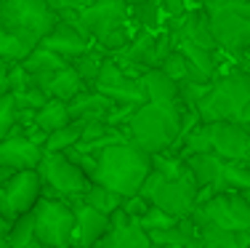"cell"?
<instances>
[{
	"instance_id": "cell-1",
	"label": "cell",
	"mask_w": 250,
	"mask_h": 248,
	"mask_svg": "<svg viewBox=\"0 0 250 248\" xmlns=\"http://www.w3.org/2000/svg\"><path fill=\"white\" fill-rule=\"evenodd\" d=\"M149 171H152V155L144 152L139 144H133L130 139H125L96 152L93 181L128 198V195H136L141 190Z\"/></svg>"
},
{
	"instance_id": "cell-2",
	"label": "cell",
	"mask_w": 250,
	"mask_h": 248,
	"mask_svg": "<svg viewBox=\"0 0 250 248\" xmlns=\"http://www.w3.org/2000/svg\"><path fill=\"white\" fill-rule=\"evenodd\" d=\"M75 24L106 56L123 51L136 32L130 22V5L125 0H93L75 16Z\"/></svg>"
},
{
	"instance_id": "cell-3",
	"label": "cell",
	"mask_w": 250,
	"mask_h": 248,
	"mask_svg": "<svg viewBox=\"0 0 250 248\" xmlns=\"http://www.w3.org/2000/svg\"><path fill=\"white\" fill-rule=\"evenodd\" d=\"M181 112L184 104H157V102L139 104L136 112L130 115V120L125 123L128 139L149 155L168 152L176 144L178 131H181Z\"/></svg>"
},
{
	"instance_id": "cell-4",
	"label": "cell",
	"mask_w": 250,
	"mask_h": 248,
	"mask_svg": "<svg viewBox=\"0 0 250 248\" xmlns=\"http://www.w3.org/2000/svg\"><path fill=\"white\" fill-rule=\"evenodd\" d=\"M197 112L205 123L240 120L250 126V72L237 67L231 72H224L221 78L216 75Z\"/></svg>"
},
{
	"instance_id": "cell-5",
	"label": "cell",
	"mask_w": 250,
	"mask_h": 248,
	"mask_svg": "<svg viewBox=\"0 0 250 248\" xmlns=\"http://www.w3.org/2000/svg\"><path fill=\"white\" fill-rule=\"evenodd\" d=\"M218 51L242 59L250 48V0H205Z\"/></svg>"
},
{
	"instance_id": "cell-6",
	"label": "cell",
	"mask_w": 250,
	"mask_h": 248,
	"mask_svg": "<svg viewBox=\"0 0 250 248\" xmlns=\"http://www.w3.org/2000/svg\"><path fill=\"white\" fill-rule=\"evenodd\" d=\"M197 181H194L192 171H187L178 179H168L160 171H149V176L144 179L139 195H144L152 205L168 211L176 219H184V216H192V211L197 208Z\"/></svg>"
},
{
	"instance_id": "cell-7",
	"label": "cell",
	"mask_w": 250,
	"mask_h": 248,
	"mask_svg": "<svg viewBox=\"0 0 250 248\" xmlns=\"http://www.w3.org/2000/svg\"><path fill=\"white\" fill-rule=\"evenodd\" d=\"M59 14L48 0H0V24L38 45L53 29Z\"/></svg>"
},
{
	"instance_id": "cell-8",
	"label": "cell",
	"mask_w": 250,
	"mask_h": 248,
	"mask_svg": "<svg viewBox=\"0 0 250 248\" xmlns=\"http://www.w3.org/2000/svg\"><path fill=\"white\" fill-rule=\"evenodd\" d=\"M35 238L45 248H72L75 240V208L64 198L40 195L32 208Z\"/></svg>"
},
{
	"instance_id": "cell-9",
	"label": "cell",
	"mask_w": 250,
	"mask_h": 248,
	"mask_svg": "<svg viewBox=\"0 0 250 248\" xmlns=\"http://www.w3.org/2000/svg\"><path fill=\"white\" fill-rule=\"evenodd\" d=\"M38 174L43 179V195L51 198H64V200H75L83 198L85 190L91 187V176L83 168L69 160L67 152H43L38 165Z\"/></svg>"
},
{
	"instance_id": "cell-10",
	"label": "cell",
	"mask_w": 250,
	"mask_h": 248,
	"mask_svg": "<svg viewBox=\"0 0 250 248\" xmlns=\"http://www.w3.org/2000/svg\"><path fill=\"white\" fill-rule=\"evenodd\" d=\"M40 195H43V179L38 168L14 171L0 187V214L8 222H16L21 214H29L35 208Z\"/></svg>"
},
{
	"instance_id": "cell-11",
	"label": "cell",
	"mask_w": 250,
	"mask_h": 248,
	"mask_svg": "<svg viewBox=\"0 0 250 248\" xmlns=\"http://www.w3.org/2000/svg\"><path fill=\"white\" fill-rule=\"evenodd\" d=\"M192 219H202L226 229H250V203L242 192L226 190L213 195L192 211Z\"/></svg>"
},
{
	"instance_id": "cell-12",
	"label": "cell",
	"mask_w": 250,
	"mask_h": 248,
	"mask_svg": "<svg viewBox=\"0 0 250 248\" xmlns=\"http://www.w3.org/2000/svg\"><path fill=\"white\" fill-rule=\"evenodd\" d=\"M93 88L101 91L104 96H109L112 102H123V104H144L146 102L141 75H130L115 56H104Z\"/></svg>"
},
{
	"instance_id": "cell-13",
	"label": "cell",
	"mask_w": 250,
	"mask_h": 248,
	"mask_svg": "<svg viewBox=\"0 0 250 248\" xmlns=\"http://www.w3.org/2000/svg\"><path fill=\"white\" fill-rule=\"evenodd\" d=\"M213 152L221 160H248L250 126L240 120H213L210 123Z\"/></svg>"
},
{
	"instance_id": "cell-14",
	"label": "cell",
	"mask_w": 250,
	"mask_h": 248,
	"mask_svg": "<svg viewBox=\"0 0 250 248\" xmlns=\"http://www.w3.org/2000/svg\"><path fill=\"white\" fill-rule=\"evenodd\" d=\"M96 248H152V240L136 216L117 208L109 216V229L104 232Z\"/></svg>"
},
{
	"instance_id": "cell-15",
	"label": "cell",
	"mask_w": 250,
	"mask_h": 248,
	"mask_svg": "<svg viewBox=\"0 0 250 248\" xmlns=\"http://www.w3.org/2000/svg\"><path fill=\"white\" fill-rule=\"evenodd\" d=\"M117 62L128 69L130 75H144L146 69L160 67V56H157V32L152 29H136L130 43L123 51L112 54Z\"/></svg>"
},
{
	"instance_id": "cell-16",
	"label": "cell",
	"mask_w": 250,
	"mask_h": 248,
	"mask_svg": "<svg viewBox=\"0 0 250 248\" xmlns=\"http://www.w3.org/2000/svg\"><path fill=\"white\" fill-rule=\"evenodd\" d=\"M75 208V240L72 248H96L99 240L104 238V232L109 229V216L101 211L91 208L88 203H83L80 198L69 200Z\"/></svg>"
},
{
	"instance_id": "cell-17",
	"label": "cell",
	"mask_w": 250,
	"mask_h": 248,
	"mask_svg": "<svg viewBox=\"0 0 250 248\" xmlns=\"http://www.w3.org/2000/svg\"><path fill=\"white\" fill-rule=\"evenodd\" d=\"M40 45H45V48H51L53 54H59L62 59H75L80 54H85L88 48L93 45V40L88 38L85 32H83L80 27L75 24V22H67V19H59L53 29L48 35H45L43 40H40Z\"/></svg>"
},
{
	"instance_id": "cell-18",
	"label": "cell",
	"mask_w": 250,
	"mask_h": 248,
	"mask_svg": "<svg viewBox=\"0 0 250 248\" xmlns=\"http://www.w3.org/2000/svg\"><path fill=\"white\" fill-rule=\"evenodd\" d=\"M43 152H45L43 147L35 144L32 139H27L24 134L11 131L5 139H0V165H5L11 171L38 168Z\"/></svg>"
},
{
	"instance_id": "cell-19",
	"label": "cell",
	"mask_w": 250,
	"mask_h": 248,
	"mask_svg": "<svg viewBox=\"0 0 250 248\" xmlns=\"http://www.w3.org/2000/svg\"><path fill=\"white\" fill-rule=\"evenodd\" d=\"M32 83L40 88V91H45L48 99H64V102H69V99L77 96L83 88H88L80 75L72 69L69 62L64 64V67H59V69H51V72L32 75Z\"/></svg>"
},
{
	"instance_id": "cell-20",
	"label": "cell",
	"mask_w": 250,
	"mask_h": 248,
	"mask_svg": "<svg viewBox=\"0 0 250 248\" xmlns=\"http://www.w3.org/2000/svg\"><path fill=\"white\" fill-rule=\"evenodd\" d=\"M202 248H250V229H226L218 224L192 219Z\"/></svg>"
},
{
	"instance_id": "cell-21",
	"label": "cell",
	"mask_w": 250,
	"mask_h": 248,
	"mask_svg": "<svg viewBox=\"0 0 250 248\" xmlns=\"http://www.w3.org/2000/svg\"><path fill=\"white\" fill-rule=\"evenodd\" d=\"M178 38L192 40V43H197V45H205V48L218 51L216 38H213V29H210V16H208L205 5H194V8H189L187 14L181 16Z\"/></svg>"
},
{
	"instance_id": "cell-22",
	"label": "cell",
	"mask_w": 250,
	"mask_h": 248,
	"mask_svg": "<svg viewBox=\"0 0 250 248\" xmlns=\"http://www.w3.org/2000/svg\"><path fill=\"white\" fill-rule=\"evenodd\" d=\"M112 107V99L96 91L93 86L83 88L77 96L69 99V115L72 120H104Z\"/></svg>"
},
{
	"instance_id": "cell-23",
	"label": "cell",
	"mask_w": 250,
	"mask_h": 248,
	"mask_svg": "<svg viewBox=\"0 0 250 248\" xmlns=\"http://www.w3.org/2000/svg\"><path fill=\"white\" fill-rule=\"evenodd\" d=\"M146 91V102H157V104H181L178 99V80H173L168 72H163L160 67H152L141 75Z\"/></svg>"
},
{
	"instance_id": "cell-24",
	"label": "cell",
	"mask_w": 250,
	"mask_h": 248,
	"mask_svg": "<svg viewBox=\"0 0 250 248\" xmlns=\"http://www.w3.org/2000/svg\"><path fill=\"white\" fill-rule=\"evenodd\" d=\"M187 168L192 171L197 187H208V184H218L224 174V160L216 155V152H197V155L184 158Z\"/></svg>"
},
{
	"instance_id": "cell-25",
	"label": "cell",
	"mask_w": 250,
	"mask_h": 248,
	"mask_svg": "<svg viewBox=\"0 0 250 248\" xmlns=\"http://www.w3.org/2000/svg\"><path fill=\"white\" fill-rule=\"evenodd\" d=\"M168 152H173V155H178V158H189V155H197V152H213L210 123L200 120L197 126H194L181 141H176Z\"/></svg>"
},
{
	"instance_id": "cell-26",
	"label": "cell",
	"mask_w": 250,
	"mask_h": 248,
	"mask_svg": "<svg viewBox=\"0 0 250 248\" xmlns=\"http://www.w3.org/2000/svg\"><path fill=\"white\" fill-rule=\"evenodd\" d=\"M69 120H72V115H69V102H64V99H48L43 107L35 112V126L43 128L45 134L67 126Z\"/></svg>"
},
{
	"instance_id": "cell-27",
	"label": "cell",
	"mask_w": 250,
	"mask_h": 248,
	"mask_svg": "<svg viewBox=\"0 0 250 248\" xmlns=\"http://www.w3.org/2000/svg\"><path fill=\"white\" fill-rule=\"evenodd\" d=\"M176 48L181 51V54L187 56L192 64H197L202 72H208L210 78H216V72H218V51L205 48V45H197V43L184 40V38L176 40Z\"/></svg>"
},
{
	"instance_id": "cell-28",
	"label": "cell",
	"mask_w": 250,
	"mask_h": 248,
	"mask_svg": "<svg viewBox=\"0 0 250 248\" xmlns=\"http://www.w3.org/2000/svg\"><path fill=\"white\" fill-rule=\"evenodd\" d=\"M83 203H88L91 208H96L101 211V214H106V216H112L117 208L123 205V195L120 192H115V190H109V187H104V184H96V181H91V187L85 190V195H83Z\"/></svg>"
},
{
	"instance_id": "cell-29",
	"label": "cell",
	"mask_w": 250,
	"mask_h": 248,
	"mask_svg": "<svg viewBox=\"0 0 250 248\" xmlns=\"http://www.w3.org/2000/svg\"><path fill=\"white\" fill-rule=\"evenodd\" d=\"M19 64L27 69L29 75H43V72H51V69L64 67V64H67V59H62L59 54H53L51 48H45V45L38 43L24 59H21Z\"/></svg>"
},
{
	"instance_id": "cell-30",
	"label": "cell",
	"mask_w": 250,
	"mask_h": 248,
	"mask_svg": "<svg viewBox=\"0 0 250 248\" xmlns=\"http://www.w3.org/2000/svg\"><path fill=\"white\" fill-rule=\"evenodd\" d=\"M83 126H85V120H69L67 126L51 131L48 139H45V144H43V150L45 152H67L69 147H75L77 141H80Z\"/></svg>"
},
{
	"instance_id": "cell-31",
	"label": "cell",
	"mask_w": 250,
	"mask_h": 248,
	"mask_svg": "<svg viewBox=\"0 0 250 248\" xmlns=\"http://www.w3.org/2000/svg\"><path fill=\"white\" fill-rule=\"evenodd\" d=\"M104 56H106V54L99 48V45H91L85 54L69 59V64H72V69L83 78V83H85V86H93V83H96V78H99V69H101Z\"/></svg>"
},
{
	"instance_id": "cell-32",
	"label": "cell",
	"mask_w": 250,
	"mask_h": 248,
	"mask_svg": "<svg viewBox=\"0 0 250 248\" xmlns=\"http://www.w3.org/2000/svg\"><path fill=\"white\" fill-rule=\"evenodd\" d=\"M221 181L226 184V190L234 192L250 190V158L248 160H224Z\"/></svg>"
},
{
	"instance_id": "cell-33",
	"label": "cell",
	"mask_w": 250,
	"mask_h": 248,
	"mask_svg": "<svg viewBox=\"0 0 250 248\" xmlns=\"http://www.w3.org/2000/svg\"><path fill=\"white\" fill-rule=\"evenodd\" d=\"M163 5L160 3H139L130 5V22H133L136 29H152L157 32L163 27Z\"/></svg>"
},
{
	"instance_id": "cell-34",
	"label": "cell",
	"mask_w": 250,
	"mask_h": 248,
	"mask_svg": "<svg viewBox=\"0 0 250 248\" xmlns=\"http://www.w3.org/2000/svg\"><path fill=\"white\" fill-rule=\"evenodd\" d=\"M32 48H35V43L19 38L16 32H11V29H5L0 24V56L3 59H8V62H21Z\"/></svg>"
},
{
	"instance_id": "cell-35",
	"label": "cell",
	"mask_w": 250,
	"mask_h": 248,
	"mask_svg": "<svg viewBox=\"0 0 250 248\" xmlns=\"http://www.w3.org/2000/svg\"><path fill=\"white\" fill-rule=\"evenodd\" d=\"M16 126V99L11 91H0V139H5Z\"/></svg>"
},
{
	"instance_id": "cell-36",
	"label": "cell",
	"mask_w": 250,
	"mask_h": 248,
	"mask_svg": "<svg viewBox=\"0 0 250 248\" xmlns=\"http://www.w3.org/2000/svg\"><path fill=\"white\" fill-rule=\"evenodd\" d=\"M208 88H210V83H208V86H202V83H189V80H184V83H178V99H181L184 107L197 110L200 102H202V96L208 93Z\"/></svg>"
},
{
	"instance_id": "cell-37",
	"label": "cell",
	"mask_w": 250,
	"mask_h": 248,
	"mask_svg": "<svg viewBox=\"0 0 250 248\" xmlns=\"http://www.w3.org/2000/svg\"><path fill=\"white\" fill-rule=\"evenodd\" d=\"M139 222H141V227L149 232V229H168V227H173L178 219H176V216H170L168 211L157 208V205H149V208H146V214L141 216Z\"/></svg>"
},
{
	"instance_id": "cell-38",
	"label": "cell",
	"mask_w": 250,
	"mask_h": 248,
	"mask_svg": "<svg viewBox=\"0 0 250 248\" xmlns=\"http://www.w3.org/2000/svg\"><path fill=\"white\" fill-rule=\"evenodd\" d=\"M14 99H16V110H32V112H38L45 102H48L45 91H40L38 86H29V88H24V91H16Z\"/></svg>"
},
{
	"instance_id": "cell-39",
	"label": "cell",
	"mask_w": 250,
	"mask_h": 248,
	"mask_svg": "<svg viewBox=\"0 0 250 248\" xmlns=\"http://www.w3.org/2000/svg\"><path fill=\"white\" fill-rule=\"evenodd\" d=\"M160 69H163V72H168L170 78L178 80V83L187 80V56H184L178 48H173L168 56L163 59V62H160Z\"/></svg>"
},
{
	"instance_id": "cell-40",
	"label": "cell",
	"mask_w": 250,
	"mask_h": 248,
	"mask_svg": "<svg viewBox=\"0 0 250 248\" xmlns=\"http://www.w3.org/2000/svg\"><path fill=\"white\" fill-rule=\"evenodd\" d=\"M67 155H69V160H72L77 168H83V171H85V174L93 179V171H96V155H91V152H83V150H77V147H69Z\"/></svg>"
},
{
	"instance_id": "cell-41",
	"label": "cell",
	"mask_w": 250,
	"mask_h": 248,
	"mask_svg": "<svg viewBox=\"0 0 250 248\" xmlns=\"http://www.w3.org/2000/svg\"><path fill=\"white\" fill-rule=\"evenodd\" d=\"M149 205H152V203L144 198V195L136 192V195H128V198L123 200L120 208L125 211V214H130V216H136V219H141V216L146 214V208H149Z\"/></svg>"
},
{
	"instance_id": "cell-42",
	"label": "cell",
	"mask_w": 250,
	"mask_h": 248,
	"mask_svg": "<svg viewBox=\"0 0 250 248\" xmlns=\"http://www.w3.org/2000/svg\"><path fill=\"white\" fill-rule=\"evenodd\" d=\"M160 5H163V14L165 16H184L187 14V0H160Z\"/></svg>"
},
{
	"instance_id": "cell-43",
	"label": "cell",
	"mask_w": 250,
	"mask_h": 248,
	"mask_svg": "<svg viewBox=\"0 0 250 248\" xmlns=\"http://www.w3.org/2000/svg\"><path fill=\"white\" fill-rule=\"evenodd\" d=\"M11 64H14V62H8V59L0 56V91H8V72H11Z\"/></svg>"
},
{
	"instance_id": "cell-44",
	"label": "cell",
	"mask_w": 250,
	"mask_h": 248,
	"mask_svg": "<svg viewBox=\"0 0 250 248\" xmlns=\"http://www.w3.org/2000/svg\"><path fill=\"white\" fill-rule=\"evenodd\" d=\"M11 224H14V222H8V219H5V216H3V214H0V240H3V238H5V235H8V229H11Z\"/></svg>"
},
{
	"instance_id": "cell-45",
	"label": "cell",
	"mask_w": 250,
	"mask_h": 248,
	"mask_svg": "<svg viewBox=\"0 0 250 248\" xmlns=\"http://www.w3.org/2000/svg\"><path fill=\"white\" fill-rule=\"evenodd\" d=\"M11 174H14V171H11V168H5V165H0V187L5 184V179H8Z\"/></svg>"
},
{
	"instance_id": "cell-46",
	"label": "cell",
	"mask_w": 250,
	"mask_h": 248,
	"mask_svg": "<svg viewBox=\"0 0 250 248\" xmlns=\"http://www.w3.org/2000/svg\"><path fill=\"white\" fill-rule=\"evenodd\" d=\"M128 5H139V3H160V0H125Z\"/></svg>"
},
{
	"instance_id": "cell-47",
	"label": "cell",
	"mask_w": 250,
	"mask_h": 248,
	"mask_svg": "<svg viewBox=\"0 0 250 248\" xmlns=\"http://www.w3.org/2000/svg\"><path fill=\"white\" fill-rule=\"evenodd\" d=\"M21 248H45L40 240H32V243H27V246H21Z\"/></svg>"
},
{
	"instance_id": "cell-48",
	"label": "cell",
	"mask_w": 250,
	"mask_h": 248,
	"mask_svg": "<svg viewBox=\"0 0 250 248\" xmlns=\"http://www.w3.org/2000/svg\"><path fill=\"white\" fill-rule=\"evenodd\" d=\"M248 59H250V48L245 51V54H242V62H248Z\"/></svg>"
},
{
	"instance_id": "cell-49",
	"label": "cell",
	"mask_w": 250,
	"mask_h": 248,
	"mask_svg": "<svg viewBox=\"0 0 250 248\" xmlns=\"http://www.w3.org/2000/svg\"><path fill=\"white\" fill-rule=\"evenodd\" d=\"M242 195H245V200H248V203H250V190H245V192H242Z\"/></svg>"
},
{
	"instance_id": "cell-50",
	"label": "cell",
	"mask_w": 250,
	"mask_h": 248,
	"mask_svg": "<svg viewBox=\"0 0 250 248\" xmlns=\"http://www.w3.org/2000/svg\"><path fill=\"white\" fill-rule=\"evenodd\" d=\"M0 248H8V243H5V238H3V240H0Z\"/></svg>"
},
{
	"instance_id": "cell-51",
	"label": "cell",
	"mask_w": 250,
	"mask_h": 248,
	"mask_svg": "<svg viewBox=\"0 0 250 248\" xmlns=\"http://www.w3.org/2000/svg\"><path fill=\"white\" fill-rule=\"evenodd\" d=\"M248 158H250V139H248Z\"/></svg>"
}]
</instances>
